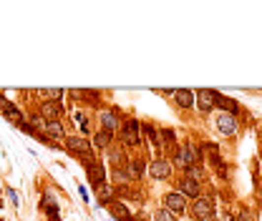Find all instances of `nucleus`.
Instances as JSON below:
<instances>
[{
    "mask_svg": "<svg viewBox=\"0 0 262 221\" xmlns=\"http://www.w3.org/2000/svg\"><path fill=\"white\" fill-rule=\"evenodd\" d=\"M139 131H141V126H139L134 118L124 121V123H121V138H124V143H129V146H136V143L141 141Z\"/></svg>",
    "mask_w": 262,
    "mask_h": 221,
    "instance_id": "f257e3e1",
    "label": "nucleus"
},
{
    "mask_svg": "<svg viewBox=\"0 0 262 221\" xmlns=\"http://www.w3.org/2000/svg\"><path fill=\"white\" fill-rule=\"evenodd\" d=\"M164 209H169L171 214L184 211V209H187V196H184V193H179V191L166 193V196H164Z\"/></svg>",
    "mask_w": 262,
    "mask_h": 221,
    "instance_id": "f03ea898",
    "label": "nucleus"
},
{
    "mask_svg": "<svg viewBox=\"0 0 262 221\" xmlns=\"http://www.w3.org/2000/svg\"><path fill=\"white\" fill-rule=\"evenodd\" d=\"M212 211H214V204H212V198H207V196H199L194 201V206H192V214L196 216V219H209L212 216Z\"/></svg>",
    "mask_w": 262,
    "mask_h": 221,
    "instance_id": "7ed1b4c3",
    "label": "nucleus"
},
{
    "mask_svg": "<svg viewBox=\"0 0 262 221\" xmlns=\"http://www.w3.org/2000/svg\"><path fill=\"white\" fill-rule=\"evenodd\" d=\"M196 161H199V153H196V148H194L192 143L184 146V148H179V153H177V164H179V166L189 168V166H194Z\"/></svg>",
    "mask_w": 262,
    "mask_h": 221,
    "instance_id": "20e7f679",
    "label": "nucleus"
},
{
    "mask_svg": "<svg viewBox=\"0 0 262 221\" xmlns=\"http://www.w3.org/2000/svg\"><path fill=\"white\" fill-rule=\"evenodd\" d=\"M61 106H58V101H43L40 103V118H46V123L48 121H58L61 118Z\"/></svg>",
    "mask_w": 262,
    "mask_h": 221,
    "instance_id": "39448f33",
    "label": "nucleus"
},
{
    "mask_svg": "<svg viewBox=\"0 0 262 221\" xmlns=\"http://www.w3.org/2000/svg\"><path fill=\"white\" fill-rule=\"evenodd\" d=\"M194 96H196V108H199L202 113H209L214 108V91H207L204 88V91H196Z\"/></svg>",
    "mask_w": 262,
    "mask_h": 221,
    "instance_id": "423d86ee",
    "label": "nucleus"
},
{
    "mask_svg": "<svg viewBox=\"0 0 262 221\" xmlns=\"http://www.w3.org/2000/svg\"><path fill=\"white\" fill-rule=\"evenodd\" d=\"M217 128H220L222 134H227V136H234V134H237V121H234V116H232V113H220V116H217Z\"/></svg>",
    "mask_w": 262,
    "mask_h": 221,
    "instance_id": "0eeeda50",
    "label": "nucleus"
},
{
    "mask_svg": "<svg viewBox=\"0 0 262 221\" xmlns=\"http://www.w3.org/2000/svg\"><path fill=\"white\" fill-rule=\"evenodd\" d=\"M171 96H174V101H177L179 108H192L196 103V96L192 91H187V88H177V91H171Z\"/></svg>",
    "mask_w": 262,
    "mask_h": 221,
    "instance_id": "6e6552de",
    "label": "nucleus"
},
{
    "mask_svg": "<svg viewBox=\"0 0 262 221\" xmlns=\"http://www.w3.org/2000/svg\"><path fill=\"white\" fill-rule=\"evenodd\" d=\"M66 146H68V151H73V153H81V156H86V153L91 151V143L86 141V138H81V136L66 138Z\"/></svg>",
    "mask_w": 262,
    "mask_h": 221,
    "instance_id": "1a4fd4ad",
    "label": "nucleus"
},
{
    "mask_svg": "<svg viewBox=\"0 0 262 221\" xmlns=\"http://www.w3.org/2000/svg\"><path fill=\"white\" fill-rule=\"evenodd\" d=\"M86 171H89V181L98 189L103 181H106V171H103V166L96 161V164H91V166H86Z\"/></svg>",
    "mask_w": 262,
    "mask_h": 221,
    "instance_id": "9d476101",
    "label": "nucleus"
},
{
    "mask_svg": "<svg viewBox=\"0 0 262 221\" xmlns=\"http://www.w3.org/2000/svg\"><path fill=\"white\" fill-rule=\"evenodd\" d=\"M43 131H46V136L53 138V141H66V131H63L61 121H48L46 126H43Z\"/></svg>",
    "mask_w": 262,
    "mask_h": 221,
    "instance_id": "9b49d317",
    "label": "nucleus"
},
{
    "mask_svg": "<svg viewBox=\"0 0 262 221\" xmlns=\"http://www.w3.org/2000/svg\"><path fill=\"white\" fill-rule=\"evenodd\" d=\"M169 173H171V166H169V161H164V159H157L154 164H151V176H154V179H166Z\"/></svg>",
    "mask_w": 262,
    "mask_h": 221,
    "instance_id": "f8f14e48",
    "label": "nucleus"
},
{
    "mask_svg": "<svg viewBox=\"0 0 262 221\" xmlns=\"http://www.w3.org/2000/svg\"><path fill=\"white\" fill-rule=\"evenodd\" d=\"M3 116H5L13 126H18V128H20V123H26V116H20V110H18L13 103H8V106L3 108Z\"/></svg>",
    "mask_w": 262,
    "mask_h": 221,
    "instance_id": "ddd939ff",
    "label": "nucleus"
},
{
    "mask_svg": "<svg viewBox=\"0 0 262 221\" xmlns=\"http://www.w3.org/2000/svg\"><path fill=\"white\" fill-rule=\"evenodd\" d=\"M101 126H103V131L114 134V131L119 128V118H116V113H111V110H103V113H101Z\"/></svg>",
    "mask_w": 262,
    "mask_h": 221,
    "instance_id": "4468645a",
    "label": "nucleus"
},
{
    "mask_svg": "<svg viewBox=\"0 0 262 221\" xmlns=\"http://www.w3.org/2000/svg\"><path fill=\"white\" fill-rule=\"evenodd\" d=\"M179 193H184V196H199V184L184 176V179L179 181Z\"/></svg>",
    "mask_w": 262,
    "mask_h": 221,
    "instance_id": "2eb2a0df",
    "label": "nucleus"
},
{
    "mask_svg": "<svg viewBox=\"0 0 262 221\" xmlns=\"http://www.w3.org/2000/svg\"><path fill=\"white\" fill-rule=\"evenodd\" d=\"M108 211H111L116 219H121V221H129V209L121 201H111V204H108Z\"/></svg>",
    "mask_w": 262,
    "mask_h": 221,
    "instance_id": "dca6fc26",
    "label": "nucleus"
},
{
    "mask_svg": "<svg viewBox=\"0 0 262 221\" xmlns=\"http://www.w3.org/2000/svg\"><path fill=\"white\" fill-rule=\"evenodd\" d=\"M214 106H222L225 113H234V110H237V103L225 98V96H220V93H214Z\"/></svg>",
    "mask_w": 262,
    "mask_h": 221,
    "instance_id": "f3484780",
    "label": "nucleus"
},
{
    "mask_svg": "<svg viewBox=\"0 0 262 221\" xmlns=\"http://www.w3.org/2000/svg\"><path fill=\"white\" fill-rule=\"evenodd\" d=\"M141 173H144V161L141 159H134L129 164V176L131 179H141Z\"/></svg>",
    "mask_w": 262,
    "mask_h": 221,
    "instance_id": "a211bd4d",
    "label": "nucleus"
},
{
    "mask_svg": "<svg viewBox=\"0 0 262 221\" xmlns=\"http://www.w3.org/2000/svg\"><path fill=\"white\" fill-rule=\"evenodd\" d=\"M111 136H114V134H108V131H98L94 141H96L98 148H108V146H111Z\"/></svg>",
    "mask_w": 262,
    "mask_h": 221,
    "instance_id": "6ab92c4d",
    "label": "nucleus"
},
{
    "mask_svg": "<svg viewBox=\"0 0 262 221\" xmlns=\"http://www.w3.org/2000/svg\"><path fill=\"white\" fill-rule=\"evenodd\" d=\"M202 176H204V171H202L199 166H196V164L187 168V179H192V181H196V184H199V181H202Z\"/></svg>",
    "mask_w": 262,
    "mask_h": 221,
    "instance_id": "aec40b11",
    "label": "nucleus"
},
{
    "mask_svg": "<svg viewBox=\"0 0 262 221\" xmlns=\"http://www.w3.org/2000/svg\"><path fill=\"white\" fill-rule=\"evenodd\" d=\"M157 221H177V219H174V214L169 209H159L157 211Z\"/></svg>",
    "mask_w": 262,
    "mask_h": 221,
    "instance_id": "412c9836",
    "label": "nucleus"
},
{
    "mask_svg": "<svg viewBox=\"0 0 262 221\" xmlns=\"http://www.w3.org/2000/svg\"><path fill=\"white\" fill-rule=\"evenodd\" d=\"M71 96H73V98H94L96 93H91V91H81V88H71Z\"/></svg>",
    "mask_w": 262,
    "mask_h": 221,
    "instance_id": "4be33fe9",
    "label": "nucleus"
},
{
    "mask_svg": "<svg viewBox=\"0 0 262 221\" xmlns=\"http://www.w3.org/2000/svg\"><path fill=\"white\" fill-rule=\"evenodd\" d=\"M162 138H164L166 143H171V141H174V131H169V128H164V131H162Z\"/></svg>",
    "mask_w": 262,
    "mask_h": 221,
    "instance_id": "5701e85b",
    "label": "nucleus"
},
{
    "mask_svg": "<svg viewBox=\"0 0 262 221\" xmlns=\"http://www.w3.org/2000/svg\"><path fill=\"white\" fill-rule=\"evenodd\" d=\"M144 134H146V136H149L151 141H157V131L151 128V126H144Z\"/></svg>",
    "mask_w": 262,
    "mask_h": 221,
    "instance_id": "b1692460",
    "label": "nucleus"
},
{
    "mask_svg": "<svg viewBox=\"0 0 262 221\" xmlns=\"http://www.w3.org/2000/svg\"><path fill=\"white\" fill-rule=\"evenodd\" d=\"M217 221H234V219H232V216H220Z\"/></svg>",
    "mask_w": 262,
    "mask_h": 221,
    "instance_id": "393cba45",
    "label": "nucleus"
},
{
    "mask_svg": "<svg viewBox=\"0 0 262 221\" xmlns=\"http://www.w3.org/2000/svg\"><path fill=\"white\" fill-rule=\"evenodd\" d=\"M260 193H262V184H260Z\"/></svg>",
    "mask_w": 262,
    "mask_h": 221,
    "instance_id": "a878e982",
    "label": "nucleus"
},
{
    "mask_svg": "<svg viewBox=\"0 0 262 221\" xmlns=\"http://www.w3.org/2000/svg\"><path fill=\"white\" fill-rule=\"evenodd\" d=\"M204 221H209V219H204Z\"/></svg>",
    "mask_w": 262,
    "mask_h": 221,
    "instance_id": "bb28decb",
    "label": "nucleus"
},
{
    "mask_svg": "<svg viewBox=\"0 0 262 221\" xmlns=\"http://www.w3.org/2000/svg\"><path fill=\"white\" fill-rule=\"evenodd\" d=\"M129 221H131V219H129Z\"/></svg>",
    "mask_w": 262,
    "mask_h": 221,
    "instance_id": "cd10ccee",
    "label": "nucleus"
}]
</instances>
